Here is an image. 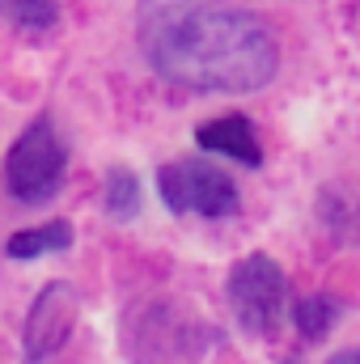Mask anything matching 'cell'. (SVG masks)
<instances>
[{"mask_svg":"<svg viewBox=\"0 0 360 364\" xmlns=\"http://www.w3.org/2000/svg\"><path fill=\"white\" fill-rule=\"evenodd\" d=\"M136 34L157 77L182 90H263L280 51L271 30L229 0H140Z\"/></svg>","mask_w":360,"mask_h":364,"instance_id":"obj_1","label":"cell"},{"mask_svg":"<svg viewBox=\"0 0 360 364\" xmlns=\"http://www.w3.org/2000/svg\"><path fill=\"white\" fill-rule=\"evenodd\" d=\"M212 326L179 296H144L123 314L119 343L132 364H199L212 348Z\"/></svg>","mask_w":360,"mask_h":364,"instance_id":"obj_2","label":"cell"},{"mask_svg":"<svg viewBox=\"0 0 360 364\" xmlns=\"http://www.w3.org/2000/svg\"><path fill=\"white\" fill-rule=\"evenodd\" d=\"M64 166H68V149L60 144L51 123L38 119L13 140V149L4 157V186L21 203H43L60 191Z\"/></svg>","mask_w":360,"mask_h":364,"instance_id":"obj_3","label":"cell"},{"mask_svg":"<svg viewBox=\"0 0 360 364\" xmlns=\"http://www.w3.org/2000/svg\"><path fill=\"white\" fill-rule=\"evenodd\" d=\"M229 305L250 335H271L288 305V279L268 255H250L229 272Z\"/></svg>","mask_w":360,"mask_h":364,"instance_id":"obj_4","label":"cell"},{"mask_svg":"<svg viewBox=\"0 0 360 364\" xmlns=\"http://www.w3.org/2000/svg\"><path fill=\"white\" fill-rule=\"evenodd\" d=\"M157 191L166 199L170 212L179 216H208V220H221L238 208V191L233 178H225L216 166L208 161H170L162 174H157Z\"/></svg>","mask_w":360,"mask_h":364,"instance_id":"obj_5","label":"cell"},{"mask_svg":"<svg viewBox=\"0 0 360 364\" xmlns=\"http://www.w3.org/2000/svg\"><path fill=\"white\" fill-rule=\"evenodd\" d=\"M73 322H77V292H73V284H47L38 292V301L30 305V318H26V331H21L26 356L43 360L51 352H60L64 339L73 335Z\"/></svg>","mask_w":360,"mask_h":364,"instance_id":"obj_6","label":"cell"},{"mask_svg":"<svg viewBox=\"0 0 360 364\" xmlns=\"http://www.w3.org/2000/svg\"><path fill=\"white\" fill-rule=\"evenodd\" d=\"M195 140H199V149L225 153V157H233V161H242V166H259V161H263V149H259V140H255V127H250V119H242V114H225V119L203 123Z\"/></svg>","mask_w":360,"mask_h":364,"instance_id":"obj_7","label":"cell"},{"mask_svg":"<svg viewBox=\"0 0 360 364\" xmlns=\"http://www.w3.org/2000/svg\"><path fill=\"white\" fill-rule=\"evenodd\" d=\"M73 242V225L68 220H47L38 229H21L9 237L4 255L9 259H38V255H51V250H64Z\"/></svg>","mask_w":360,"mask_h":364,"instance_id":"obj_8","label":"cell"},{"mask_svg":"<svg viewBox=\"0 0 360 364\" xmlns=\"http://www.w3.org/2000/svg\"><path fill=\"white\" fill-rule=\"evenodd\" d=\"M292 322H297V331H301L305 339H322V335L331 331V322H335V305H331L327 296H305V301L297 305Z\"/></svg>","mask_w":360,"mask_h":364,"instance_id":"obj_9","label":"cell"},{"mask_svg":"<svg viewBox=\"0 0 360 364\" xmlns=\"http://www.w3.org/2000/svg\"><path fill=\"white\" fill-rule=\"evenodd\" d=\"M106 208H110V216H119V220H132V216H136V208H140V186H136V178H132L127 170H115V174H110Z\"/></svg>","mask_w":360,"mask_h":364,"instance_id":"obj_10","label":"cell"},{"mask_svg":"<svg viewBox=\"0 0 360 364\" xmlns=\"http://www.w3.org/2000/svg\"><path fill=\"white\" fill-rule=\"evenodd\" d=\"M0 9L21 21V26H51L55 21V4L51 0H0Z\"/></svg>","mask_w":360,"mask_h":364,"instance_id":"obj_11","label":"cell"},{"mask_svg":"<svg viewBox=\"0 0 360 364\" xmlns=\"http://www.w3.org/2000/svg\"><path fill=\"white\" fill-rule=\"evenodd\" d=\"M327 364H360V348H348V352H339V356H331Z\"/></svg>","mask_w":360,"mask_h":364,"instance_id":"obj_12","label":"cell"}]
</instances>
